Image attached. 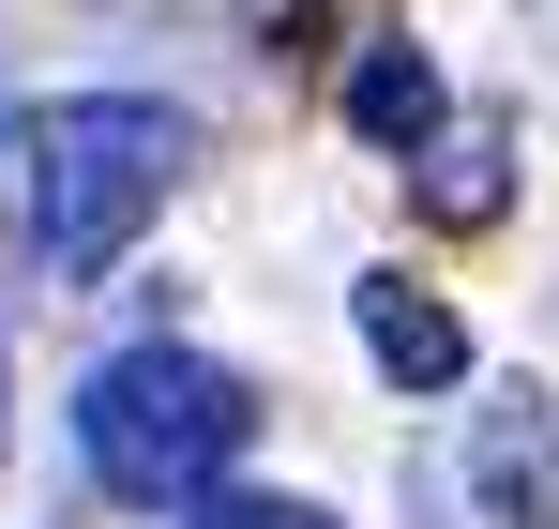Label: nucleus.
<instances>
[{"mask_svg":"<svg viewBox=\"0 0 559 529\" xmlns=\"http://www.w3.org/2000/svg\"><path fill=\"white\" fill-rule=\"evenodd\" d=\"M0 439H15V409H0Z\"/></svg>","mask_w":559,"mask_h":529,"instance_id":"nucleus-8","label":"nucleus"},{"mask_svg":"<svg viewBox=\"0 0 559 529\" xmlns=\"http://www.w3.org/2000/svg\"><path fill=\"white\" fill-rule=\"evenodd\" d=\"M197 529H333V515H318V499H212Z\"/></svg>","mask_w":559,"mask_h":529,"instance_id":"nucleus-7","label":"nucleus"},{"mask_svg":"<svg viewBox=\"0 0 559 529\" xmlns=\"http://www.w3.org/2000/svg\"><path fill=\"white\" fill-rule=\"evenodd\" d=\"M182 152H197L182 106H152V91H76V106H46V121H31V272H46V287L121 272V243L167 212Z\"/></svg>","mask_w":559,"mask_h":529,"instance_id":"nucleus-1","label":"nucleus"},{"mask_svg":"<svg viewBox=\"0 0 559 529\" xmlns=\"http://www.w3.org/2000/svg\"><path fill=\"white\" fill-rule=\"evenodd\" d=\"M258 439V393L227 378L212 349H121L76 378V469H92L106 499H136V515H167V499H212L227 469Z\"/></svg>","mask_w":559,"mask_h":529,"instance_id":"nucleus-2","label":"nucleus"},{"mask_svg":"<svg viewBox=\"0 0 559 529\" xmlns=\"http://www.w3.org/2000/svg\"><path fill=\"white\" fill-rule=\"evenodd\" d=\"M484 529H559V439H545V393H514L484 424Z\"/></svg>","mask_w":559,"mask_h":529,"instance_id":"nucleus-4","label":"nucleus"},{"mask_svg":"<svg viewBox=\"0 0 559 529\" xmlns=\"http://www.w3.org/2000/svg\"><path fill=\"white\" fill-rule=\"evenodd\" d=\"M348 318H364V363L393 378V393H454V378H468L454 303H424L408 272H364V287H348Z\"/></svg>","mask_w":559,"mask_h":529,"instance_id":"nucleus-3","label":"nucleus"},{"mask_svg":"<svg viewBox=\"0 0 559 529\" xmlns=\"http://www.w3.org/2000/svg\"><path fill=\"white\" fill-rule=\"evenodd\" d=\"M408 152H424V212H439V227H484V212L514 197V137H499V121H424Z\"/></svg>","mask_w":559,"mask_h":529,"instance_id":"nucleus-5","label":"nucleus"},{"mask_svg":"<svg viewBox=\"0 0 559 529\" xmlns=\"http://www.w3.org/2000/svg\"><path fill=\"white\" fill-rule=\"evenodd\" d=\"M424 121H439V61H424V46H364V61H348V137L408 152Z\"/></svg>","mask_w":559,"mask_h":529,"instance_id":"nucleus-6","label":"nucleus"}]
</instances>
